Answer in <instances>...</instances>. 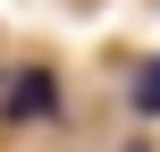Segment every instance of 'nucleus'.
<instances>
[{
	"mask_svg": "<svg viewBox=\"0 0 160 152\" xmlns=\"http://www.w3.org/2000/svg\"><path fill=\"white\" fill-rule=\"evenodd\" d=\"M51 93H59V85H51L42 68H25V76L8 85V102H0V110H8V118H51Z\"/></svg>",
	"mask_w": 160,
	"mask_h": 152,
	"instance_id": "1",
	"label": "nucleus"
},
{
	"mask_svg": "<svg viewBox=\"0 0 160 152\" xmlns=\"http://www.w3.org/2000/svg\"><path fill=\"white\" fill-rule=\"evenodd\" d=\"M135 110H143V118H160V59L135 76Z\"/></svg>",
	"mask_w": 160,
	"mask_h": 152,
	"instance_id": "2",
	"label": "nucleus"
}]
</instances>
